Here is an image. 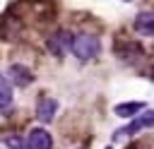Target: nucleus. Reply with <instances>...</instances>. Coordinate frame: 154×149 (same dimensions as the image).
Listing matches in <instances>:
<instances>
[{
	"label": "nucleus",
	"instance_id": "9",
	"mask_svg": "<svg viewBox=\"0 0 154 149\" xmlns=\"http://www.w3.org/2000/svg\"><path fill=\"white\" fill-rule=\"evenodd\" d=\"M12 106V87L5 77H0V111H7Z\"/></svg>",
	"mask_w": 154,
	"mask_h": 149
},
{
	"label": "nucleus",
	"instance_id": "2",
	"mask_svg": "<svg viewBox=\"0 0 154 149\" xmlns=\"http://www.w3.org/2000/svg\"><path fill=\"white\" fill-rule=\"evenodd\" d=\"M152 125H154V111H144L140 118H135L125 130L116 132L113 137H116V139H120V137H125V135H135V132H140V130H144V127H152Z\"/></svg>",
	"mask_w": 154,
	"mask_h": 149
},
{
	"label": "nucleus",
	"instance_id": "7",
	"mask_svg": "<svg viewBox=\"0 0 154 149\" xmlns=\"http://www.w3.org/2000/svg\"><path fill=\"white\" fill-rule=\"evenodd\" d=\"M10 77H12V82L19 84V87L31 84V79H34V74H31L26 67H22V65H12V67H10Z\"/></svg>",
	"mask_w": 154,
	"mask_h": 149
},
{
	"label": "nucleus",
	"instance_id": "5",
	"mask_svg": "<svg viewBox=\"0 0 154 149\" xmlns=\"http://www.w3.org/2000/svg\"><path fill=\"white\" fill-rule=\"evenodd\" d=\"M55 108H58V101H55V99H38V106H36L38 120L48 123V120L55 115Z\"/></svg>",
	"mask_w": 154,
	"mask_h": 149
},
{
	"label": "nucleus",
	"instance_id": "1",
	"mask_svg": "<svg viewBox=\"0 0 154 149\" xmlns=\"http://www.w3.org/2000/svg\"><path fill=\"white\" fill-rule=\"evenodd\" d=\"M99 48H101V43H99V36H94V34H77V36H72L70 50L77 58H82V60L94 58L99 53Z\"/></svg>",
	"mask_w": 154,
	"mask_h": 149
},
{
	"label": "nucleus",
	"instance_id": "8",
	"mask_svg": "<svg viewBox=\"0 0 154 149\" xmlns=\"http://www.w3.org/2000/svg\"><path fill=\"white\" fill-rule=\"evenodd\" d=\"M142 108H144L142 101H130V103H118L113 111H116V115H120V118H130V115H137Z\"/></svg>",
	"mask_w": 154,
	"mask_h": 149
},
{
	"label": "nucleus",
	"instance_id": "6",
	"mask_svg": "<svg viewBox=\"0 0 154 149\" xmlns=\"http://www.w3.org/2000/svg\"><path fill=\"white\" fill-rule=\"evenodd\" d=\"M70 46H72V36H70V34H65V31L55 34V36L48 41V48H51L55 55H63V53H65V48H70Z\"/></svg>",
	"mask_w": 154,
	"mask_h": 149
},
{
	"label": "nucleus",
	"instance_id": "11",
	"mask_svg": "<svg viewBox=\"0 0 154 149\" xmlns=\"http://www.w3.org/2000/svg\"><path fill=\"white\" fill-rule=\"evenodd\" d=\"M152 74H154V67H152Z\"/></svg>",
	"mask_w": 154,
	"mask_h": 149
},
{
	"label": "nucleus",
	"instance_id": "10",
	"mask_svg": "<svg viewBox=\"0 0 154 149\" xmlns=\"http://www.w3.org/2000/svg\"><path fill=\"white\" fill-rule=\"evenodd\" d=\"M5 144H7L10 149H26V147H24V142H22L19 137H5Z\"/></svg>",
	"mask_w": 154,
	"mask_h": 149
},
{
	"label": "nucleus",
	"instance_id": "4",
	"mask_svg": "<svg viewBox=\"0 0 154 149\" xmlns=\"http://www.w3.org/2000/svg\"><path fill=\"white\" fill-rule=\"evenodd\" d=\"M29 147H31V149H51V147H53V139H51V135H48L46 130L36 127V130H31V135H29Z\"/></svg>",
	"mask_w": 154,
	"mask_h": 149
},
{
	"label": "nucleus",
	"instance_id": "3",
	"mask_svg": "<svg viewBox=\"0 0 154 149\" xmlns=\"http://www.w3.org/2000/svg\"><path fill=\"white\" fill-rule=\"evenodd\" d=\"M135 31L144 34V36H152L154 34V12L147 10V12H140L135 17Z\"/></svg>",
	"mask_w": 154,
	"mask_h": 149
}]
</instances>
